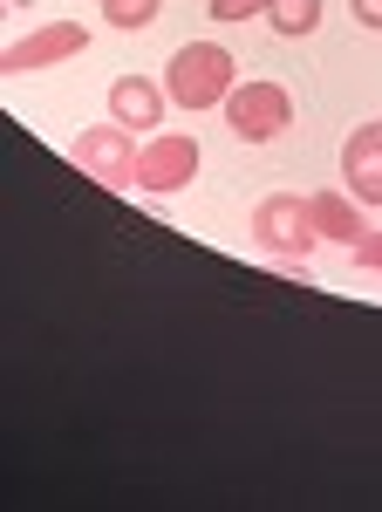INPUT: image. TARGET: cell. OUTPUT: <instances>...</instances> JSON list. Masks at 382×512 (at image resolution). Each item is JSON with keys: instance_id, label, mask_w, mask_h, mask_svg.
<instances>
[{"instance_id": "cell-14", "label": "cell", "mask_w": 382, "mask_h": 512, "mask_svg": "<svg viewBox=\"0 0 382 512\" xmlns=\"http://www.w3.org/2000/svg\"><path fill=\"white\" fill-rule=\"evenodd\" d=\"M348 14H355L369 35H382V0H348Z\"/></svg>"}, {"instance_id": "cell-10", "label": "cell", "mask_w": 382, "mask_h": 512, "mask_svg": "<svg viewBox=\"0 0 382 512\" xmlns=\"http://www.w3.org/2000/svg\"><path fill=\"white\" fill-rule=\"evenodd\" d=\"M267 28L280 41H307L314 28H321V0H273V7H267Z\"/></svg>"}, {"instance_id": "cell-11", "label": "cell", "mask_w": 382, "mask_h": 512, "mask_svg": "<svg viewBox=\"0 0 382 512\" xmlns=\"http://www.w3.org/2000/svg\"><path fill=\"white\" fill-rule=\"evenodd\" d=\"M157 14H164V0H103V21L116 35H144Z\"/></svg>"}, {"instance_id": "cell-4", "label": "cell", "mask_w": 382, "mask_h": 512, "mask_svg": "<svg viewBox=\"0 0 382 512\" xmlns=\"http://www.w3.org/2000/svg\"><path fill=\"white\" fill-rule=\"evenodd\" d=\"M137 151H144V144H137V130H123L116 117H110V123H89L76 144H69V158H76L82 171L103 185V192L137 185Z\"/></svg>"}, {"instance_id": "cell-12", "label": "cell", "mask_w": 382, "mask_h": 512, "mask_svg": "<svg viewBox=\"0 0 382 512\" xmlns=\"http://www.w3.org/2000/svg\"><path fill=\"white\" fill-rule=\"evenodd\" d=\"M273 0H212V21H253V14H267Z\"/></svg>"}, {"instance_id": "cell-2", "label": "cell", "mask_w": 382, "mask_h": 512, "mask_svg": "<svg viewBox=\"0 0 382 512\" xmlns=\"http://www.w3.org/2000/svg\"><path fill=\"white\" fill-rule=\"evenodd\" d=\"M246 233H253V246L273 253L280 267H301L307 253L321 246V233H314V219H307V198L301 192H267L260 205H253Z\"/></svg>"}, {"instance_id": "cell-9", "label": "cell", "mask_w": 382, "mask_h": 512, "mask_svg": "<svg viewBox=\"0 0 382 512\" xmlns=\"http://www.w3.org/2000/svg\"><path fill=\"white\" fill-rule=\"evenodd\" d=\"M307 219H314V233L335 239V246H355V239L369 233L362 198H348V192H307Z\"/></svg>"}, {"instance_id": "cell-8", "label": "cell", "mask_w": 382, "mask_h": 512, "mask_svg": "<svg viewBox=\"0 0 382 512\" xmlns=\"http://www.w3.org/2000/svg\"><path fill=\"white\" fill-rule=\"evenodd\" d=\"M164 103H171V89L151 76H116L110 82V117L123 130H157L164 123Z\"/></svg>"}, {"instance_id": "cell-7", "label": "cell", "mask_w": 382, "mask_h": 512, "mask_svg": "<svg viewBox=\"0 0 382 512\" xmlns=\"http://www.w3.org/2000/svg\"><path fill=\"white\" fill-rule=\"evenodd\" d=\"M342 185H348V198L382 205V117L348 130V144H342Z\"/></svg>"}, {"instance_id": "cell-6", "label": "cell", "mask_w": 382, "mask_h": 512, "mask_svg": "<svg viewBox=\"0 0 382 512\" xmlns=\"http://www.w3.org/2000/svg\"><path fill=\"white\" fill-rule=\"evenodd\" d=\"M89 48V28L82 21H41L35 35L7 41V55H0V69L7 76H35V69H55V62H69Z\"/></svg>"}, {"instance_id": "cell-1", "label": "cell", "mask_w": 382, "mask_h": 512, "mask_svg": "<svg viewBox=\"0 0 382 512\" xmlns=\"http://www.w3.org/2000/svg\"><path fill=\"white\" fill-rule=\"evenodd\" d=\"M232 82H239V62H232V48H219V41H191V48L171 55V69H164V89H171L178 110H226Z\"/></svg>"}, {"instance_id": "cell-5", "label": "cell", "mask_w": 382, "mask_h": 512, "mask_svg": "<svg viewBox=\"0 0 382 512\" xmlns=\"http://www.w3.org/2000/svg\"><path fill=\"white\" fill-rule=\"evenodd\" d=\"M198 137H178V130H151V144L137 151V192L151 198H171L185 192L191 178H198Z\"/></svg>"}, {"instance_id": "cell-13", "label": "cell", "mask_w": 382, "mask_h": 512, "mask_svg": "<svg viewBox=\"0 0 382 512\" xmlns=\"http://www.w3.org/2000/svg\"><path fill=\"white\" fill-rule=\"evenodd\" d=\"M348 253H355V267H369V274H382V233H362L355 246H348Z\"/></svg>"}, {"instance_id": "cell-3", "label": "cell", "mask_w": 382, "mask_h": 512, "mask_svg": "<svg viewBox=\"0 0 382 512\" xmlns=\"http://www.w3.org/2000/svg\"><path fill=\"white\" fill-rule=\"evenodd\" d=\"M226 123H232L239 144H273V137H287V130H294V96H287V82H232Z\"/></svg>"}]
</instances>
